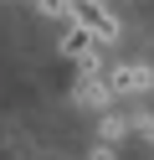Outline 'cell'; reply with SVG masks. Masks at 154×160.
<instances>
[{
    "mask_svg": "<svg viewBox=\"0 0 154 160\" xmlns=\"http://www.w3.org/2000/svg\"><path fill=\"white\" fill-rule=\"evenodd\" d=\"M67 21L87 26V31L98 36L103 47H113V42H118V16H113L108 5H98V0H67Z\"/></svg>",
    "mask_w": 154,
    "mask_h": 160,
    "instance_id": "cell-1",
    "label": "cell"
},
{
    "mask_svg": "<svg viewBox=\"0 0 154 160\" xmlns=\"http://www.w3.org/2000/svg\"><path fill=\"white\" fill-rule=\"evenodd\" d=\"M103 83H108L113 98H128V93H149V88H154V72H149V67H139V62H128V67H113Z\"/></svg>",
    "mask_w": 154,
    "mask_h": 160,
    "instance_id": "cell-2",
    "label": "cell"
},
{
    "mask_svg": "<svg viewBox=\"0 0 154 160\" xmlns=\"http://www.w3.org/2000/svg\"><path fill=\"white\" fill-rule=\"evenodd\" d=\"M98 134H103V139H108V145H113V139H123V134H128V119H123V114H103V124H98Z\"/></svg>",
    "mask_w": 154,
    "mask_h": 160,
    "instance_id": "cell-3",
    "label": "cell"
},
{
    "mask_svg": "<svg viewBox=\"0 0 154 160\" xmlns=\"http://www.w3.org/2000/svg\"><path fill=\"white\" fill-rule=\"evenodd\" d=\"M36 11L51 16V21H67V0H36Z\"/></svg>",
    "mask_w": 154,
    "mask_h": 160,
    "instance_id": "cell-4",
    "label": "cell"
},
{
    "mask_svg": "<svg viewBox=\"0 0 154 160\" xmlns=\"http://www.w3.org/2000/svg\"><path fill=\"white\" fill-rule=\"evenodd\" d=\"M87 160H118V155H113V145H108V139H103V145H98V150H92V155H87Z\"/></svg>",
    "mask_w": 154,
    "mask_h": 160,
    "instance_id": "cell-5",
    "label": "cell"
}]
</instances>
